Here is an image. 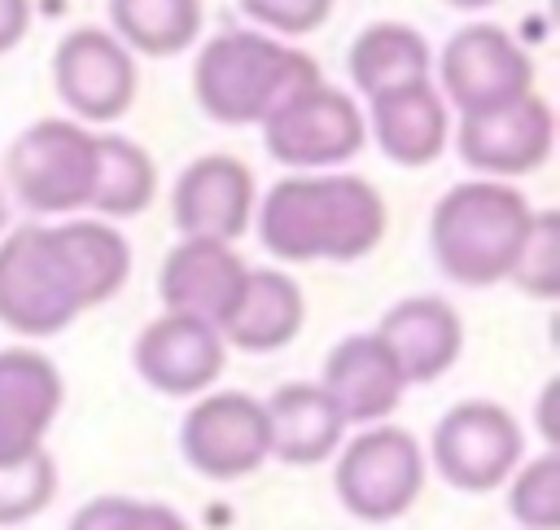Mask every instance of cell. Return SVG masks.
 <instances>
[{
	"instance_id": "52a82bcc",
	"label": "cell",
	"mask_w": 560,
	"mask_h": 530,
	"mask_svg": "<svg viewBox=\"0 0 560 530\" xmlns=\"http://www.w3.org/2000/svg\"><path fill=\"white\" fill-rule=\"evenodd\" d=\"M368 123L350 92L328 88L324 79L293 92L262 118V145L276 162L298 171H319L354 158L363 149Z\"/></svg>"
},
{
	"instance_id": "8992f818",
	"label": "cell",
	"mask_w": 560,
	"mask_h": 530,
	"mask_svg": "<svg viewBox=\"0 0 560 530\" xmlns=\"http://www.w3.org/2000/svg\"><path fill=\"white\" fill-rule=\"evenodd\" d=\"M332 486L359 521H394L424 491V451L398 425L363 429L341 447Z\"/></svg>"
},
{
	"instance_id": "9c48e42d",
	"label": "cell",
	"mask_w": 560,
	"mask_h": 530,
	"mask_svg": "<svg viewBox=\"0 0 560 530\" xmlns=\"http://www.w3.org/2000/svg\"><path fill=\"white\" fill-rule=\"evenodd\" d=\"M521 425L490 399L455 403L433 429V464L459 491H494L521 464Z\"/></svg>"
},
{
	"instance_id": "ac0fdd59",
	"label": "cell",
	"mask_w": 560,
	"mask_h": 530,
	"mask_svg": "<svg viewBox=\"0 0 560 530\" xmlns=\"http://www.w3.org/2000/svg\"><path fill=\"white\" fill-rule=\"evenodd\" d=\"M376 337L389 346L402 381L416 385V381H438L459 359L464 324H459V315H455V307L446 298L420 293V298L394 302L381 315Z\"/></svg>"
},
{
	"instance_id": "9a60e30c",
	"label": "cell",
	"mask_w": 560,
	"mask_h": 530,
	"mask_svg": "<svg viewBox=\"0 0 560 530\" xmlns=\"http://www.w3.org/2000/svg\"><path fill=\"white\" fill-rule=\"evenodd\" d=\"M61 412V372L35 346L0 350V464L44 451V434Z\"/></svg>"
},
{
	"instance_id": "4fadbf2b",
	"label": "cell",
	"mask_w": 560,
	"mask_h": 530,
	"mask_svg": "<svg viewBox=\"0 0 560 530\" xmlns=\"http://www.w3.org/2000/svg\"><path fill=\"white\" fill-rule=\"evenodd\" d=\"M136 372L175 399H192L206 394L219 372H223V337L210 320L184 315V311H166L158 315L131 346Z\"/></svg>"
},
{
	"instance_id": "3957f363",
	"label": "cell",
	"mask_w": 560,
	"mask_h": 530,
	"mask_svg": "<svg viewBox=\"0 0 560 530\" xmlns=\"http://www.w3.org/2000/svg\"><path fill=\"white\" fill-rule=\"evenodd\" d=\"M534 206L521 188L499 180H468L442 193L429 223V245L446 280L464 289H490L512 276L529 237Z\"/></svg>"
},
{
	"instance_id": "7a4b0ae2",
	"label": "cell",
	"mask_w": 560,
	"mask_h": 530,
	"mask_svg": "<svg viewBox=\"0 0 560 530\" xmlns=\"http://www.w3.org/2000/svg\"><path fill=\"white\" fill-rule=\"evenodd\" d=\"M385 197L359 175H289L258 206V237L284 263L363 258L385 237Z\"/></svg>"
},
{
	"instance_id": "8fae6325",
	"label": "cell",
	"mask_w": 560,
	"mask_h": 530,
	"mask_svg": "<svg viewBox=\"0 0 560 530\" xmlns=\"http://www.w3.org/2000/svg\"><path fill=\"white\" fill-rule=\"evenodd\" d=\"M57 96L83 123H114L136 101V57L131 48L101 26L70 31L52 53Z\"/></svg>"
},
{
	"instance_id": "30bf717a",
	"label": "cell",
	"mask_w": 560,
	"mask_h": 530,
	"mask_svg": "<svg viewBox=\"0 0 560 530\" xmlns=\"http://www.w3.org/2000/svg\"><path fill=\"white\" fill-rule=\"evenodd\" d=\"M442 92L459 114L494 110L534 92V61L503 26L468 22L442 48Z\"/></svg>"
},
{
	"instance_id": "603a6c76",
	"label": "cell",
	"mask_w": 560,
	"mask_h": 530,
	"mask_svg": "<svg viewBox=\"0 0 560 530\" xmlns=\"http://www.w3.org/2000/svg\"><path fill=\"white\" fill-rule=\"evenodd\" d=\"M109 22L131 53L171 57L201 35V0H109Z\"/></svg>"
},
{
	"instance_id": "5bb4252c",
	"label": "cell",
	"mask_w": 560,
	"mask_h": 530,
	"mask_svg": "<svg viewBox=\"0 0 560 530\" xmlns=\"http://www.w3.org/2000/svg\"><path fill=\"white\" fill-rule=\"evenodd\" d=\"M254 215V175L232 153H206L188 162L171 193V223L184 237L236 241Z\"/></svg>"
},
{
	"instance_id": "e0dca14e",
	"label": "cell",
	"mask_w": 560,
	"mask_h": 530,
	"mask_svg": "<svg viewBox=\"0 0 560 530\" xmlns=\"http://www.w3.org/2000/svg\"><path fill=\"white\" fill-rule=\"evenodd\" d=\"M319 385L328 390V399L337 403L346 425H376L398 407L407 381H402L389 346L372 329V333H350L328 350Z\"/></svg>"
},
{
	"instance_id": "4316f807",
	"label": "cell",
	"mask_w": 560,
	"mask_h": 530,
	"mask_svg": "<svg viewBox=\"0 0 560 530\" xmlns=\"http://www.w3.org/2000/svg\"><path fill=\"white\" fill-rule=\"evenodd\" d=\"M534 298H556L560 293V215L556 210H534L529 237L521 245V258L508 276Z\"/></svg>"
},
{
	"instance_id": "f1b7e54d",
	"label": "cell",
	"mask_w": 560,
	"mask_h": 530,
	"mask_svg": "<svg viewBox=\"0 0 560 530\" xmlns=\"http://www.w3.org/2000/svg\"><path fill=\"white\" fill-rule=\"evenodd\" d=\"M241 9H245V18H254L267 31L306 35L332 13V0H241Z\"/></svg>"
},
{
	"instance_id": "5b68a950",
	"label": "cell",
	"mask_w": 560,
	"mask_h": 530,
	"mask_svg": "<svg viewBox=\"0 0 560 530\" xmlns=\"http://www.w3.org/2000/svg\"><path fill=\"white\" fill-rule=\"evenodd\" d=\"M96 145L101 136L70 118H39L31 123L9 158V184L18 188L22 206L35 215H74L92 206L96 188Z\"/></svg>"
},
{
	"instance_id": "484cf974",
	"label": "cell",
	"mask_w": 560,
	"mask_h": 530,
	"mask_svg": "<svg viewBox=\"0 0 560 530\" xmlns=\"http://www.w3.org/2000/svg\"><path fill=\"white\" fill-rule=\"evenodd\" d=\"M57 491V464L48 451L0 464V526H22L48 508Z\"/></svg>"
},
{
	"instance_id": "83f0119b",
	"label": "cell",
	"mask_w": 560,
	"mask_h": 530,
	"mask_svg": "<svg viewBox=\"0 0 560 530\" xmlns=\"http://www.w3.org/2000/svg\"><path fill=\"white\" fill-rule=\"evenodd\" d=\"M66 530H188V521L166 504L127 499V495H101V499H88L70 517Z\"/></svg>"
},
{
	"instance_id": "277c9868",
	"label": "cell",
	"mask_w": 560,
	"mask_h": 530,
	"mask_svg": "<svg viewBox=\"0 0 560 530\" xmlns=\"http://www.w3.org/2000/svg\"><path fill=\"white\" fill-rule=\"evenodd\" d=\"M311 83H319L315 57L262 31H223L197 53L192 66L197 105L228 127L262 123L280 101Z\"/></svg>"
},
{
	"instance_id": "6da1fadb",
	"label": "cell",
	"mask_w": 560,
	"mask_h": 530,
	"mask_svg": "<svg viewBox=\"0 0 560 530\" xmlns=\"http://www.w3.org/2000/svg\"><path fill=\"white\" fill-rule=\"evenodd\" d=\"M131 276V245L105 219L22 223L0 237V324L52 337Z\"/></svg>"
},
{
	"instance_id": "4dcf8cb0",
	"label": "cell",
	"mask_w": 560,
	"mask_h": 530,
	"mask_svg": "<svg viewBox=\"0 0 560 530\" xmlns=\"http://www.w3.org/2000/svg\"><path fill=\"white\" fill-rule=\"evenodd\" d=\"M446 4H455V9H486V4H494V0H446Z\"/></svg>"
},
{
	"instance_id": "d4e9b609",
	"label": "cell",
	"mask_w": 560,
	"mask_h": 530,
	"mask_svg": "<svg viewBox=\"0 0 560 530\" xmlns=\"http://www.w3.org/2000/svg\"><path fill=\"white\" fill-rule=\"evenodd\" d=\"M508 508L525 530H560V456L542 451L529 464L512 469Z\"/></svg>"
},
{
	"instance_id": "7402d4cb",
	"label": "cell",
	"mask_w": 560,
	"mask_h": 530,
	"mask_svg": "<svg viewBox=\"0 0 560 530\" xmlns=\"http://www.w3.org/2000/svg\"><path fill=\"white\" fill-rule=\"evenodd\" d=\"M350 83L363 96L429 79V44L420 31L402 26V22H376L368 31H359V39L350 44Z\"/></svg>"
},
{
	"instance_id": "d6986e66",
	"label": "cell",
	"mask_w": 560,
	"mask_h": 530,
	"mask_svg": "<svg viewBox=\"0 0 560 530\" xmlns=\"http://www.w3.org/2000/svg\"><path fill=\"white\" fill-rule=\"evenodd\" d=\"M372 101V136L381 145V153L398 166H424L433 162L446 140H451V118H446V101L429 79L389 88L368 96Z\"/></svg>"
},
{
	"instance_id": "44dd1931",
	"label": "cell",
	"mask_w": 560,
	"mask_h": 530,
	"mask_svg": "<svg viewBox=\"0 0 560 530\" xmlns=\"http://www.w3.org/2000/svg\"><path fill=\"white\" fill-rule=\"evenodd\" d=\"M262 407L271 429V456L284 464H319L346 438V416L315 381H284L262 399Z\"/></svg>"
},
{
	"instance_id": "1f68e13d",
	"label": "cell",
	"mask_w": 560,
	"mask_h": 530,
	"mask_svg": "<svg viewBox=\"0 0 560 530\" xmlns=\"http://www.w3.org/2000/svg\"><path fill=\"white\" fill-rule=\"evenodd\" d=\"M4 223H9V206H4V193H0V232H4Z\"/></svg>"
},
{
	"instance_id": "ba28073f",
	"label": "cell",
	"mask_w": 560,
	"mask_h": 530,
	"mask_svg": "<svg viewBox=\"0 0 560 530\" xmlns=\"http://www.w3.org/2000/svg\"><path fill=\"white\" fill-rule=\"evenodd\" d=\"M179 451L197 473L214 482L254 473L271 456V429H267L262 399H249L241 390L201 394L179 425Z\"/></svg>"
},
{
	"instance_id": "cb8c5ba5",
	"label": "cell",
	"mask_w": 560,
	"mask_h": 530,
	"mask_svg": "<svg viewBox=\"0 0 560 530\" xmlns=\"http://www.w3.org/2000/svg\"><path fill=\"white\" fill-rule=\"evenodd\" d=\"M158 193V166L153 158L127 140V136H101L96 145V188L92 206L101 219H127L140 215Z\"/></svg>"
},
{
	"instance_id": "2e32d148",
	"label": "cell",
	"mask_w": 560,
	"mask_h": 530,
	"mask_svg": "<svg viewBox=\"0 0 560 530\" xmlns=\"http://www.w3.org/2000/svg\"><path fill=\"white\" fill-rule=\"evenodd\" d=\"M245 272H249L245 258L228 241L184 237L158 272V293H162L166 311H184V315L210 320L219 329L245 285Z\"/></svg>"
},
{
	"instance_id": "7c38bea8",
	"label": "cell",
	"mask_w": 560,
	"mask_h": 530,
	"mask_svg": "<svg viewBox=\"0 0 560 530\" xmlns=\"http://www.w3.org/2000/svg\"><path fill=\"white\" fill-rule=\"evenodd\" d=\"M551 145H556V118L538 92H525L494 110L459 114V127H455L459 158L490 180L538 171L551 158Z\"/></svg>"
},
{
	"instance_id": "f546056e",
	"label": "cell",
	"mask_w": 560,
	"mask_h": 530,
	"mask_svg": "<svg viewBox=\"0 0 560 530\" xmlns=\"http://www.w3.org/2000/svg\"><path fill=\"white\" fill-rule=\"evenodd\" d=\"M26 26H31V0H0V53L22 44Z\"/></svg>"
},
{
	"instance_id": "ffe728a7",
	"label": "cell",
	"mask_w": 560,
	"mask_h": 530,
	"mask_svg": "<svg viewBox=\"0 0 560 530\" xmlns=\"http://www.w3.org/2000/svg\"><path fill=\"white\" fill-rule=\"evenodd\" d=\"M302 315H306V298L293 276H284L276 267H249L232 311L219 324V337L241 350L267 355L298 337Z\"/></svg>"
}]
</instances>
